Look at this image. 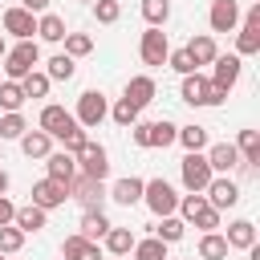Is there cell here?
I'll return each mask as SVG.
<instances>
[{"mask_svg": "<svg viewBox=\"0 0 260 260\" xmlns=\"http://www.w3.org/2000/svg\"><path fill=\"white\" fill-rule=\"evenodd\" d=\"M179 98L187 102V106H223V89H215L199 69L195 73H183V85H179Z\"/></svg>", "mask_w": 260, "mask_h": 260, "instance_id": "cell-1", "label": "cell"}, {"mask_svg": "<svg viewBox=\"0 0 260 260\" xmlns=\"http://www.w3.org/2000/svg\"><path fill=\"white\" fill-rule=\"evenodd\" d=\"M37 65H41V49H37V41H20L16 49L4 53V73H8V81H20V77L32 73Z\"/></svg>", "mask_w": 260, "mask_h": 260, "instance_id": "cell-2", "label": "cell"}, {"mask_svg": "<svg viewBox=\"0 0 260 260\" xmlns=\"http://www.w3.org/2000/svg\"><path fill=\"white\" fill-rule=\"evenodd\" d=\"M142 203H146L154 215H175L179 191H175L167 179H150V183H142Z\"/></svg>", "mask_w": 260, "mask_h": 260, "instance_id": "cell-3", "label": "cell"}, {"mask_svg": "<svg viewBox=\"0 0 260 260\" xmlns=\"http://www.w3.org/2000/svg\"><path fill=\"white\" fill-rule=\"evenodd\" d=\"M240 32H236V57H252V53H260V0L244 12V20L236 24Z\"/></svg>", "mask_w": 260, "mask_h": 260, "instance_id": "cell-4", "label": "cell"}, {"mask_svg": "<svg viewBox=\"0 0 260 260\" xmlns=\"http://www.w3.org/2000/svg\"><path fill=\"white\" fill-rule=\"evenodd\" d=\"M85 130H93V126H102L106 118H110V102H106V93L102 89H85L81 98H77V114H73Z\"/></svg>", "mask_w": 260, "mask_h": 260, "instance_id": "cell-5", "label": "cell"}, {"mask_svg": "<svg viewBox=\"0 0 260 260\" xmlns=\"http://www.w3.org/2000/svg\"><path fill=\"white\" fill-rule=\"evenodd\" d=\"M211 167H207V154L203 150H187V158L179 162V179H183V187L187 191H203L207 183H211Z\"/></svg>", "mask_w": 260, "mask_h": 260, "instance_id": "cell-6", "label": "cell"}, {"mask_svg": "<svg viewBox=\"0 0 260 260\" xmlns=\"http://www.w3.org/2000/svg\"><path fill=\"white\" fill-rule=\"evenodd\" d=\"M203 199H207L215 211H228V207L240 203V183H236L232 175H211V183L203 187Z\"/></svg>", "mask_w": 260, "mask_h": 260, "instance_id": "cell-7", "label": "cell"}, {"mask_svg": "<svg viewBox=\"0 0 260 260\" xmlns=\"http://www.w3.org/2000/svg\"><path fill=\"white\" fill-rule=\"evenodd\" d=\"M215 69H211V85L215 89H223V93H232L236 89V81H240V69H244V61L236 57V53H215V61H211Z\"/></svg>", "mask_w": 260, "mask_h": 260, "instance_id": "cell-8", "label": "cell"}, {"mask_svg": "<svg viewBox=\"0 0 260 260\" xmlns=\"http://www.w3.org/2000/svg\"><path fill=\"white\" fill-rule=\"evenodd\" d=\"M73 158H77V175H89V179H106L110 175V154L98 142H85Z\"/></svg>", "mask_w": 260, "mask_h": 260, "instance_id": "cell-9", "label": "cell"}, {"mask_svg": "<svg viewBox=\"0 0 260 260\" xmlns=\"http://www.w3.org/2000/svg\"><path fill=\"white\" fill-rule=\"evenodd\" d=\"M138 53H142V65H167V53H171V41L162 28H146L142 41H138Z\"/></svg>", "mask_w": 260, "mask_h": 260, "instance_id": "cell-10", "label": "cell"}, {"mask_svg": "<svg viewBox=\"0 0 260 260\" xmlns=\"http://www.w3.org/2000/svg\"><path fill=\"white\" fill-rule=\"evenodd\" d=\"M73 126H81L65 106H57V102H49L45 110H41V122H37V130H45L49 138H61L65 130H73Z\"/></svg>", "mask_w": 260, "mask_h": 260, "instance_id": "cell-11", "label": "cell"}, {"mask_svg": "<svg viewBox=\"0 0 260 260\" xmlns=\"http://www.w3.org/2000/svg\"><path fill=\"white\" fill-rule=\"evenodd\" d=\"M69 199V183H61V179H41V183H32V203L37 207H45V211H53V207H61Z\"/></svg>", "mask_w": 260, "mask_h": 260, "instance_id": "cell-12", "label": "cell"}, {"mask_svg": "<svg viewBox=\"0 0 260 260\" xmlns=\"http://www.w3.org/2000/svg\"><path fill=\"white\" fill-rule=\"evenodd\" d=\"M69 199H77L81 207H102V199H106V187H102V179L73 175V179H69Z\"/></svg>", "mask_w": 260, "mask_h": 260, "instance_id": "cell-13", "label": "cell"}, {"mask_svg": "<svg viewBox=\"0 0 260 260\" xmlns=\"http://www.w3.org/2000/svg\"><path fill=\"white\" fill-rule=\"evenodd\" d=\"M207 24H211V32H236V24H240V4H236V0H211Z\"/></svg>", "mask_w": 260, "mask_h": 260, "instance_id": "cell-14", "label": "cell"}, {"mask_svg": "<svg viewBox=\"0 0 260 260\" xmlns=\"http://www.w3.org/2000/svg\"><path fill=\"white\" fill-rule=\"evenodd\" d=\"M4 32L8 37H16V41H32V32H37V16L28 12V8H8L4 12Z\"/></svg>", "mask_w": 260, "mask_h": 260, "instance_id": "cell-15", "label": "cell"}, {"mask_svg": "<svg viewBox=\"0 0 260 260\" xmlns=\"http://www.w3.org/2000/svg\"><path fill=\"white\" fill-rule=\"evenodd\" d=\"M207 167H211L215 175H232V171L240 167L236 142H215V146H207Z\"/></svg>", "mask_w": 260, "mask_h": 260, "instance_id": "cell-16", "label": "cell"}, {"mask_svg": "<svg viewBox=\"0 0 260 260\" xmlns=\"http://www.w3.org/2000/svg\"><path fill=\"white\" fill-rule=\"evenodd\" d=\"M61 260H102V248H98V240H85L81 232H73L61 244Z\"/></svg>", "mask_w": 260, "mask_h": 260, "instance_id": "cell-17", "label": "cell"}, {"mask_svg": "<svg viewBox=\"0 0 260 260\" xmlns=\"http://www.w3.org/2000/svg\"><path fill=\"white\" fill-rule=\"evenodd\" d=\"M45 167H49V179H61V183H69L77 175V158L69 150H49L45 154Z\"/></svg>", "mask_w": 260, "mask_h": 260, "instance_id": "cell-18", "label": "cell"}, {"mask_svg": "<svg viewBox=\"0 0 260 260\" xmlns=\"http://www.w3.org/2000/svg\"><path fill=\"white\" fill-rule=\"evenodd\" d=\"M65 32H69V28H65V16H57V12H41V16H37V37H41V41L61 45Z\"/></svg>", "mask_w": 260, "mask_h": 260, "instance_id": "cell-19", "label": "cell"}, {"mask_svg": "<svg viewBox=\"0 0 260 260\" xmlns=\"http://www.w3.org/2000/svg\"><path fill=\"white\" fill-rule=\"evenodd\" d=\"M215 53H219V49H215V37H211V32H199V37L187 41V57L195 61V69H199V65H211Z\"/></svg>", "mask_w": 260, "mask_h": 260, "instance_id": "cell-20", "label": "cell"}, {"mask_svg": "<svg viewBox=\"0 0 260 260\" xmlns=\"http://www.w3.org/2000/svg\"><path fill=\"white\" fill-rule=\"evenodd\" d=\"M154 93H158V89H154V77L138 73V77H130V81H126V93H122V98H130V102L142 110V106H150V102H154Z\"/></svg>", "mask_w": 260, "mask_h": 260, "instance_id": "cell-21", "label": "cell"}, {"mask_svg": "<svg viewBox=\"0 0 260 260\" xmlns=\"http://www.w3.org/2000/svg\"><path fill=\"white\" fill-rule=\"evenodd\" d=\"M110 199H114V203H122V207H134V203H142V179H134V175L118 179V183L110 187Z\"/></svg>", "mask_w": 260, "mask_h": 260, "instance_id": "cell-22", "label": "cell"}, {"mask_svg": "<svg viewBox=\"0 0 260 260\" xmlns=\"http://www.w3.org/2000/svg\"><path fill=\"white\" fill-rule=\"evenodd\" d=\"M77 232H81L85 240H102V236L110 232V219H106V211H102V207H85V211H81V223H77Z\"/></svg>", "mask_w": 260, "mask_h": 260, "instance_id": "cell-23", "label": "cell"}, {"mask_svg": "<svg viewBox=\"0 0 260 260\" xmlns=\"http://www.w3.org/2000/svg\"><path fill=\"white\" fill-rule=\"evenodd\" d=\"M223 240H228V248H240V252H248V248L256 244V223H252V219H232Z\"/></svg>", "mask_w": 260, "mask_h": 260, "instance_id": "cell-24", "label": "cell"}, {"mask_svg": "<svg viewBox=\"0 0 260 260\" xmlns=\"http://www.w3.org/2000/svg\"><path fill=\"white\" fill-rule=\"evenodd\" d=\"M16 142H20V150H24L28 158H45V154L53 150V138H49L45 130H24Z\"/></svg>", "mask_w": 260, "mask_h": 260, "instance_id": "cell-25", "label": "cell"}, {"mask_svg": "<svg viewBox=\"0 0 260 260\" xmlns=\"http://www.w3.org/2000/svg\"><path fill=\"white\" fill-rule=\"evenodd\" d=\"M240 167H260V130H240Z\"/></svg>", "mask_w": 260, "mask_h": 260, "instance_id": "cell-26", "label": "cell"}, {"mask_svg": "<svg viewBox=\"0 0 260 260\" xmlns=\"http://www.w3.org/2000/svg\"><path fill=\"white\" fill-rule=\"evenodd\" d=\"M102 240H106V252H110V256H130V248H134L138 236H134L130 228H114V223H110V232H106Z\"/></svg>", "mask_w": 260, "mask_h": 260, "instance_id": "cell-27", "label": "cell"}, {"mask_svg": "<svg viewBox=\"0 0 260 260\" xmlns=\"http://www.w3.org/2000/svg\"><path fill=\"white\" fill-rule=\"evenodd\" d=\"M45 215H49L45 207H37V203H28V207H16V215H12V223H16V228H20L24 236H28V232H41V228H45Z\"/></svg>", "mask_w": 260, "mask_h": 260, "instance_id": "cell-28", "label": "cell"}, {"mask_svg": "<svg viewBox=\"0 0 260 260\" xmlns=\"http://www.w3.org/2000/svg\"><path fill=\"white\" fill-rule=\"evenodd\" d=\"M228 240L219 236V232H203L199 236V260H228Z\"/></svg>", "mask_w": 260, "mask_h": 260, "instance_id": "cell-29", "label": "cell"}, {"mask_svg": "<svg viewBox=\"0 0 260 260\" xmlns=\"http://www.w3.org/2000/svg\"><path fill=\"white\" fill-rule=\"evenodd\" d=\"M73 73H77V65H73L69 53H57V57L45 61V77H49V81H69Z\"/></svg>", "mask_w": 260, "mask_h": 260, "instance_id": "cell-30", "label": "cell"}, {"mask_svg": "<svg viewBox=\"0 0 260 260\" xmlns=\"http://www.w3.org/2000/svg\"><path fill=\"white\" fill-rule=\"evenodd\" d=\"M183 232H187V223H183L179 215H158V223H154V236H158L162 244H179Z\"/></svg>", "mask_w": 260, "mask_h": 260, "instance_id": "cell-31", "label": "cell"}, {"mask_svg": "<svg viewBox=\"0 0 260 260\" xmlns=\"http://www.w3.org/2000/svg\"><path fill=\"white\" fill-rule=\"evenodd\" d=\"M175 142H183V150H203V146H207V126H199V122H191V126H179Z\"/></svg>", "mask_w": 260, "mask_h": 260, "instance_id": "cell-32", "label": "cell"}, {"mask_svg": "<svg viewBox=\"0 0 260 260\" xmlns=\"http://www.w3.org/2000/svg\"><path fill=\"white\" fill-rule=\"evenodd\" d=\"M134 260H167V244L158 236H146V240H134Z\"/></svg>", "mask_w": 260, "mask_h": 260, "instance_id": "cell-33", "label": "cell"}, {"mask_svg": "<svg viewBox=\"0 0 260 260\" xmlns=\"http://www.w3.org/2000/svg\"><path fill=\"white\" fill-rule=\"evenodd\" d=\"M28 98H24V89H20V81H0V110L4 114H12V110H20Z\"/></svg>", "mask_w": 260, "mask_h": 260, "instance_id": "cell-34", "label": "cell"}, {"mask_svg": "<svg viewBox=\"0 0 260 260\" xmlns=\"http://www.w3.org/2000/svg\"><path fill=\"white\" fill-rule=\"evenodd\" d=\"M49 77L41 73V69H32V73H24L20 77V89H24V98H49Z\"/></svg>", "mask_w": 260, "mask_h": 260, "instance_id": "cell-35", "label": "cell"}, {"mask_svg": "<svg viewBox=\"0 0 260 260\" xmlns=\"http://www.w3.org/2000/svg\"><path fill=\"white\" fill-rule=\"evenodd\" d=\"M28 130V122L20 118V110H12V114H0V142H12V138H20Z\"/></svg>", "mask_w": 260, "mask_h": 260, "instance_id": "cell-36", "label": "cell"}, {"mask_svg": "<svg viewBox=\"0 0 260 260\" xmlns=\"http://www.w3.org/2000/svg\"><path fill=\"white\" fill-rule=\"evenodd\" d=\"M142 16H146V24L162 28L171 20V0H142Z\"/></svg>", "mask_w": 260, "mask_h": 260, "instance_id": "cell-37", "label": "cell"}, {"mask_svg": "<svg viewBox=\"0 0 260 260\" xmlns=\"http://www.w3.org/2000/svg\"><path fill=\"white\" fill-rule=\"evenodd\" d=\"M65 53L77 61V57H89L93 53V37L89 32H65Z\"/></svg>", "mask_w": 260, "mask_h": 260, "instance_id": "cell-38", "label": "cell"}, {"mask_svg": "<svg viewBox=\"0 0 260 260\" xmlns=\"http://www.w3.org/2000/svg\"><path fill=\"white\" fill-rule=\"evenodd\" d=\"M138 114H142V110H138V106H134L130 98H118V102H114V110H110V118H114L118 126H126V130H130V126L138 122Z\"/></svg>", "mask_w": 260, "mask_h": 260, "instance_id": "cell-39", "label": "cell"}, {"mask_svg": "<svg viewBox=\"0 0 260 260\" xmlns=\"http://www.w3.org/2000/svg\"><path fill=\"white\" fill-rule=\"evenodd\" d=\"M24 248V232L16 228V223H4L0 228V256H12V252H20Z\"/></svg>", "mask_w": 260, "mask_h": 260, "instance_id": "cell-40", "label": "cell"}, {"mask_svg": "<svg viewBox=\"0 0 260 260\" xmlns=\"http://www.w3.org/2000/svg\"><path fill=\"white\" fill-rule=\"evenodd\" d=\"M175 134H179V126H175V122H167V118L150 122V146H171V142H175Z\"/></svg>", "mask_w": 260, "mask_h": 260, "instance_id": "cell-41", "label": "cell"}, {"mask_svg": "<svg viewBox=\"0 0 260 260\" xmlns=\"http://www.w3.org/2000/svg\"><path fill=\"white\" fill-rule=\"evenodd\" d=\"M93 16H98V24H114L122 16V4L118 0H93Z\"/></svg>", "mask_w": 260, "mask_h": 260, "instance_id": "cell-42", "label": "cell"}, {"mask_svg": "<svg viewBox=\"0 0 260 260\" xmlns=\"http://www.w3.org/2000/svg\"><path fill=\"white\" fill-rule=\"evenodd\" d=\"M85 142H89V134H85V126H73V130H65V134H61V146H65L69 154H77V150H81Z\"/></svg>", "mask_w": 260, "mask_h": 260, "instance_id": "cell-43", "label": "cell"}, {"mask_svg": "<svg viewBox=\"0 0 260 260\" xmlns=\"http://www.w3.org/2000/svg\"><path fill=\"white\" fill-rule=\"evenodd\" d=\"M167 65H171L179 77H183V73H195V61L187 57V49H179V53H167Z\"/></svg>", "mask_w": 260, "mask_h": 260, "instance_id": "cell-44", "label": "cell"}, {"mask_svg": "<svg viewBox=\"0 0 260 260\" xmlns=\"http://www.w3.org/2000/svg\"><path fill=\"white\" fill-rule=\"evenodd\" d=\"M130 138H134V146H150V122H134Z\"/></svg>", "mask_w": 260, "mask_h": 260, "instance_id": "cell-45", "label": "cell"}, {"mask_svg": "<svg viewBox=\"0 0 260 260\" xmlns=\"http://www.w3.org/2000/svg\"><path fill=\"white\" fill-rule=\"evenodd\" d=\"M12 215H16V203H12L8 195H0V228H4V223H12Z\"/></svg>", "mask_w": 260, "mask_h": 260, "instance_id": "cell-46", "label": "cell"}, {"mask_svg": "<svg viewBox=\"0 0 260 260\" xmlns=\"http://www.w3.org/2000/svg\"><path fill=\"white\" fill-rule=\"evenodd\" d=\"M20 8H28L32 16H41V12H49V0H20Z\"/></svg>", "mask_w": 260, "mask_h": 260, "instance_id": "cell-47", "label": "cell"}, {"mask_svg": "<svg viewBox=\"0 0 260 260\" xmlns=\"http://www.w3.org/2000/svg\"><path fill=\"white\" fill-rule=\"evenodd\" d=\"M4 191H8V171L0 167V195H4Z\"/></svg>", "mask_w": 260, "mask_h": 260, "instance_id": "cell-48", "label": "cell"}, {"mask_svg": "<svg viewBox=\"0 0 260 260\" xmlns=\"http://www.w3.org/2000/svg\"><path fill=\"white\" fill-rule=\"evenodd\" d=\"M4 53H8V45H4V37H0V57H4Z\"/></svg>", "mask_w": 260, "mask_h": 260, "instance_id": "cell-49", "label": "cell"}, {"mask_svg": "<svg viewBox=\"0 0 260 260\" xmlns=\"http://www.w3.org/2000/svg\"><path fill=\"white\" fill-rule=\"evenodd\" d=\"M0 162H4V154H0Z\"/></svg>", "mask_w": 260, "mask_h": 260, "instance_id": "cell-50", "label": "cell"}, {"mask_svg": "<svg viewBox=\"0 0 260 260\" xmlns=\"http://www.w3.org/2000/svg\"><path fill=\"white\" fill-rule=\"evenodd\" d=\"M85 4H93V0H85Z\"/></svg>", "mask_w": 260, "mask_h": 260, "instance_id": "cell-51", "label": "cell"}, {"mask_svg": "<svg viewBox=\"0 0 260 260\" xmlns=\"http://www.w3.org/2000/svg\"><path fill=\"white\" fill-rule=\"evenodd\" d=\"M0 260H4V256H0Z\"/></svg>", "mask_w": 260, "mask_h": 260, "instance_id": "cell-52", "label": "cell"}]
</instances>
